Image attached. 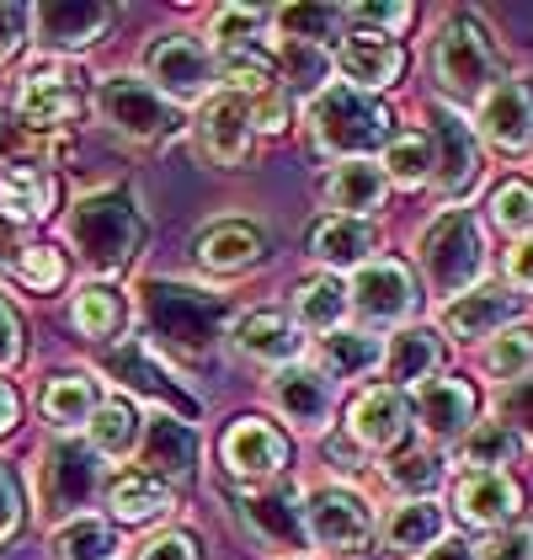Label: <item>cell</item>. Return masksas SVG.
Masks as SVG:
<instances>
[{"label":"cell","mask_w":533,"mask_h":560,"mask_svg":"<svg viewBox=\"0 0 533 560\" xmlns=\"http://www.w3.org/2000/svg\"><path fill=\"white\" fill-rule=\"evenodd\" d=\"M144 320H150V337L177 352L181 363H203L214 342H220V326H224V304L192 283H171V278H155L144 283Z\"/></svg>","instance_id":"obj_1"},{"label":"cell","mask_w":533,"mask_h":560,"mask_svg":"<svg viewBox=\"0 0 533 560\" xmlns=\"http://www.w3.org/2000/svg\"><path fill=\"white\" fill-rule=\"evenodd\" d=\"M144 241V219L123 192H96L70 209V246L96 267V272H123Z\"/></svg>","instance_id":"obj_2"},{"label":"cell","mask_w":533,"mask_h":560,"mask_svg":"<svg viewBox=\"0 0 533 560\" xmlns=\"http://www.w3.org/2000/svg\"><path fill=\"white\" fill-rule=\"evenodd\" d=\"M310 129H315V144H320L325 155L363 161L368 150L390 144V113H384L368 91L325 86L310 102Z\"/></svg>","instance_id":"obj_3"},{"label":"cell","mask_w":533,"mask_h":560,"mask_svg":"<svg viewBox=\"0 0 533 560\" xmlns=\"http://www.w3.org/2000/svg\"><path fill=\"white\" fill-rule=\"evenodd\" d=\"M496 48H490L486 27L481 22H470V16H453L443 33H438V44H433V75H438V86L453 96V102H475V96H486L496 86Z\"/></svg>","instance_id":"obj_4"},{"label":"cell","mask_w":533,"mask_h":560,"mask_svg":"<svg viewBox=\"0 0 533 560\" xmlns=\"http://www.w3.org/2000/svg\"><path fill=\"white\" fill-rule=\"evenodd\" d=\"M486 267V252H481V230L470 224V214H443L427 224L422 235V272L438 294H470L475 278Z\"/></svg>","instance_id":"obj_5"},{"label":"cell","mask_w":533,"mask_h":560,"mask_svg":"<svg viewBox=\"0 0 533 560\" xmlns=\"http://www.w3.org/2000/svg\"><path fill=\"white\" fill-rule=\"evenodd\" d=\"M96 448H81V443H54L38 465V497L54 517L64 513H81L91 497H96Z\"/></svg>","instance_id":"obj_6"},{"label":"cell","mask_w":533,"mask_h":560,"mask_svg":"<svg viewBox=\"0 0 533 560\" xmlns=\"http://www.w3.org/2000/svg\"><path fill=\"white\" fill-rule=\"evenodd\" d=\"M96 107H102V118L112 124L118 133H129V139H166L171 133V107L161 102V91H150L144 81H133V75H112V81H102L96 86Z\"/></svg>","instance_id":"obj_7"},{"label":"cell","mask_w":533,"mask_h":560,"mask_svg":"<svg viewBox=\"0 0 533 560\" xmlns=\"http://www.w3.org/2000/svg\"><path fill=\"white\" fill-rule=\"evenodd\" d=\"M347 304L368 326H400L416 310V283H411V272L400 261H363L353 272Z\"/></svg>","instance_id":"obj_8"},{"label":"cell","mask_w":533,"mask_h":560,"mask_svg":"<svg viewBox=\"0 0 533 560\" xmlns=\"http://www.w3.org/2000/svg\"><path fill=\"white\" fill-rule=\"evenodd\" d=\"M305 528H310V539L320 550L357 556V550L368 545V534H374V517L363 508V497L331 486V491H315L310 502H305Z\"/></svg>","instance_id":"obj_9"},{"label":"cell","mask_w":533,"mask_h":560,"mask_svg":"<svg viewBox=\"0 0 533 560\" xmlns=\"http://www.w3.org/2000/svg\"><path fill=\"white\" fill-rule=\"evenodd\" d=\"M144 475H155L161 486H187L198 475V432L171 411L144 417Z\"/></svg>","instance_id":"obj_10"},{"label":"cell","mask_w":533,"mask_h":560,"mask_svg":"<svg viewBox=\"0 0 533 560\" xmlns=\"http://www.w3.org/2000/svg\"><path fill=\"white\" fill-rule=\"evenodd\" d=\"M481 133L496 150H529L533 144V86L529 81H496L481 96Z\"/></svg>","instance_id":"obj_11"},{"label":"cell","mask_w":533,"mask_h":560,"mask_svg":"<svg viewBox=\"0 0 533 560\" xmlns=\"http://www.w3.org/2000/svg\"><path fill=\"white\" fill-rule=\"evenodd\" d=\"M150 81L166 91V96H177V102H198L209 81H214V65H209V54L203 44H192V38H161V44L150 48Z\"/></svg>","instance_id":"obj_12"},{"label":"cell","mask_w":533,"mask_h":560,"mask_svg":"<svg viewBox=\"0 0 533 560\" xmlns=\"http://www.w3.org/2000/svg\"><path fill=\"white\" fill-rule=\"evenodd\" d=\"M246 523L257 528V539H262V545H272V550H288V556H299V550L310 545L305 508H299V497H294L288 486H272V491L246 497Z\"/></svg>","instance_id":"obj_13"},{"label":"cell","mask_w":533,"mask_h":560,"mask_svg":"<svg viewBox=\"0 0 533 560\" xmlns=\"http://www.w3.org/2000/svg\"><path fill=\"white\" fill-rule=\"evenodd\" d=\"M33 22L48 48H86L112 27V11L102 0H54V5L33 11Z\"/></svg>","instance_id":"obj_14"},{"label":"cell","mask_w":533,"mask_h":560,"mask_svg":"<svg viewBox=\"0 0 533 560\" xmlns=\"http://www.w3.org/2000/svg\"><path fill=\"white\" fill-rule=\"evenodd\" d=\"M347 428H353L357 443H368V448H395L405 428H411V406H405V395L390 385L368 389V395H357L353 411H347Z\"/></svg>","instance_id":"obj_15"},{"label":"cell","mask_w":533,"mask_h":560,"mask_svg":"<svg viewBox=\"0 0 533 560\" xmlns=\"http://www.w3.org/2000/svg\"><path fill=\"white\" fill-rule=\"evenodd\" d=\"M438 155H433V176H438V192L443 198H464L470 187H475V176H481V155H475V139L470 129L453 118V113H438Z\"/></svg>","instance_id":"obj_16"},{"label":"cell","mask_w":533,"mask_h":560,"mask_svg":"<svg viewBox=\"0 0 533 560\" xmlns=\"http://www.w3.org/2000/svg\"><path fill=\"white\" fill-rule=\"evenodd\" d=\"M198 133H203V150L220 166H240L251 155V107H246V96H214L203 107Z\"/></svg>","instance_id":"obj_17"},{"label":"cell","mask_w":533,"mask_h":560,"mask_svg":"<svg viewBox=\"0 0 533 560\" xmlns=\"http://www.w3.org/2000/svg\"><path fill=\"white\" fill-rule=\"evenodd\" d=\"M342 75L353 81V91H379L390 86L400 75V65H405V54H400L384 33H368V27H357L353 38L342 44Z\"/></svg>","instance_id":"obj_18"},{"label":"cell","mask_w":533,"mask_h":560,"mask_svg":"<svg viewBox=\"0 0 533 560\" xmlns=\"http://www.w3.org/2000/svg\"><path fill=\"white\" fill-rule=\"evenodd\" d=\"M416 411H422V428L433 432V438L453 443L475 422V389L464 385V380H427L422 395H416Z\"/></svg>","instance_id":"obj_19"},{"label":"cell","mask_w":533,"mask_h":560,"mask_svg":"<svg viewBox=\"0 0 533 560\" xmlns=\"http://www.w3.org/2000/svg\"><path fill=\"white\" fill-rule=\"evenodd\" d=\"M224 465L235 475H277L288 465V443L266 422L246 417V422H235V428L224 432Z\"/></svg>","instance_id":"obj_20"},{"label":"cell","mask_w":533,"mask_h":560,"mask_svg":"<svg viewBox=\"0 0 533 560\" xmlns=\"http://www.w3.org/2000/svg\"><path fill=\"white\" fill-rule=\"evenodd\" d=\"M272 400L299 428H325V417H331V385L315 369H299V363H288V369L272 374Z\"/></svg>","instance_id":"obj_21"},{"label":"cell","mask_w":533,"mask_h":560,"mask_svg":"<svg viewBox=\"0 0 533 560\" xmlns=\"http://www.w3.org/2000/svg\"><path fill=\"white\" fill-rule=\"evenodd\" d=\"M75 113H81V102H75V86H70V75H64V70H38L27 86L16 91V118H22L27 129L70 124Z\"/></svg>","instance_id":"obj_22"},{"label":"cell","mask_w":533,"mask_h":560,"mask_svg":"<svg viewBox=\"0 0 533 560\" xmlns=\"http://www.w3.org/2000/svg\"><path fill=\"white\" fill-rule=\"evenodd\" d=\"M512 310H518V300L501 294V289H470V294H459L448 304L443 320L459 342H481V337H496L512 320Z\"/></svg>","instance_id":"obj_23"},{"label":"cell","mask_w":533,"mask_h":560,"mask_svg":"<svg viewBox=\"0 0 533 560\" xmlns=\"http://www.w3.org/2000/svg\"><path fill=\"white\" fill-rule=\"evenodd\" d=\"M107 374L112 380H123L129 389H139V395H155V400H166L171 411H198V400L192 395H181L177 385H166V374L150 363V352H144V342H123V347H112L107 352Z\"/></svg>","instance_id":"obj_24"},{"label":"cell","mask_w":533,"mask_h":560,"mask_svg":"<svg viewBox=\"0 0 533 560\" xmlns=\"http://www.w3.org/2000/svg\"><path fill=\"white\" fill-rule=\"evenodd\" d=\"M443 545V508L438 502H400L395 513L384 517V550L400 560L422 556Z\"/></svg>","instance_id":"obj_25"},{"label":"cell","mask_w":533,"mask_h":560,"mask_svg":"<svg viewBox=\"0 0 533 560\" xmlns=\"http://www.w3.org/2000/svg\"><path fill=\"white\" fill-rule=\"evenodd\" d=\"M459 513L470 517V523H481V528H501L507 517L518 513V486L501 470L464 475V486H459Z\"/></svg>","instance_id":"obj_26"},{"label":"cell","mask_w":533,"mask_h":560,"mask_svg":"<svg viewBox=\"0 0 533 560\" xmlns=\"http://www.w3.org/2000/svg\"><path fill=\"white\" fill-rule=\"evenodd\" d=\"M374 252V230L363 224V219H320L310 230V257H320L325 267H363Z\"/></svg>","instance_id":"obj_27"},{"label":"cell","mask_w":533,"mask_h":560,"mask_svg":"<svg viewBox=\"0 0 533 560\" xmlns=\"http://www.w3.org/2000/svg\"><path fill=\"white\" fill-rule=\"evenodd\" d=\"M384 192H390V176L379 172V166H368V161H347V166H336L331 182H325V198H331L336 209H347V219L374 214V209L384 203Z\"/></svg>","instance_id":"obj_28"},{"label":"cell","mask_w":533,"mask_h":560,"mask_svg":"<svg viewBox=\"0 0 533 560\" xmlns=\"http://www.w3.org/2000/svg\"><path fill=\"white\" fill-rule=\"evenodd\" d=\"M96 406H102V395H96V385H91L86 374H54L48 389H44V411H48V422H54L59 432L91 428Z\"/></svg>","instance_id":"obj_29"},{"label":"cell","mask_w":533,"mask_h":560,"mask_svg":"<svg viewBox=\"0 0 533 560\" xmlns=\"http://www.w3.org/2000/svg\"><path fill=\"white\" fill-rule=\"evenodd\" d=\"M54 209V182L38 166H11L0 182V214L11 224H27V219H44Z\"/></svg>","instance_id":"obj_30"},{"label":"cell","mask_w":533,"mask_h":560,"mask_svg":"<svg viewBox=\"0 0 533 560\" xmlns=\"http://www.w3.org/2000/svg\"><path fill=\"white\" fill-rule=\"evenodd\" d=\"M257 257H262V235L251 224H220L198 241V261L209 272H246Z\"/></svg>","instance_id":"obj_31"},{"label":"cell","mask_w":533,"mask_h":560,"mask_svg":"<svg viewBox=\"0 0 533 560\" xmlns=\"http://www.w3.org/2000/svg\"><path fill=\"white\" fill-rule=\"evenodd\" d=\"M107 502L123 523H144V517H161L171 508V486H161L155 475L144 470H123L112 486H107Z\"/></svg>","instance_id":"obj_32"},{"label":"cell","mask_w":533,"mask_h":560,"mask_svg":"<svg viewBox=\"0 0 533 560\" xmlns=\"http://www.w3.org/2000/svg\"><path fill=\"white\" fill-rule=\"evenodd\" d=\"M294 326H288V315H277V310H257V315H246L240 320V352H251V358H262V363H283V358H294Z\"/></svg>","instance_id":"obj_33"},{"label":"cell","mask_w":533,"mask_h":560,"mask_svg":"<svg viewBox=\"0 0 533 560\" xmlns=\"http://www.w3.org/2000/svg\"><path fill=\"white\" fill-rule=\"evenodd\" d=\"M91 443H96V459H102V454H107V459H123L133 443H139V417H133V406H123V400H102L96 417H91Z\"/></svg>","instance_id":"obj_34"},{"label":"cell","mask_w":533,"mask_h":560,"mask_svg":"<svg viewBox=\"0 0 533 560\" xmlns=\"http://www.w3.org/2000/svg\"><path fill=\"white\" fill-rule=\"evenodd\" d=\"M320 358H325V374L357 380L379 363V342L363 337V331H331V337H320Z\"/></svg>","instance_id":"obj_35"},{"label":"cell","mask_w":533,"mask_h":560,"mask_svg":"<svg viewBox=\"0 0 533 560\" xmlns=\"http://www.w3.org/2000/svg\"><path fill=\"white\" fill-rule=\"evenodd\" d=\"M443 363V347H438V337L433 331H400L395 347H390V374H395L400 385H416V380H427L433 369Z\"/></svg>","instance_id":"obj_36"},{"label":"cell","mask_w":533,"mask_h":560,"mask_svg":"<svg viewBox=\"0 0 533 560\" xmlns=\"http://www.w3.org/2000/svg\"><path fill=\"white\" fill-rule=\"evenodd\" d=\"M112 550H118V539L102 517H75L54 534V556L59 560H112Z\"/></svg>","instance_id":"obj_37"},{"label":"cell","mask_w":533,"mask_h":560,"mask_svg":"<svg viewBox=\"0 0 533 560\" xmlns=\"http://www.w3.org/2000/svg\"><path fill=\"white\" fill-rule=\"evenodd\" d=\"M342 310H347V294H342L331 278H315V283H305V289L294 294V315H299V326H310V331H320V337H331V331H336Z\"/></svg>","instance_id":"obj_38"},{"label":"cell","mask_w":533,"mask_h":560,"mask_svg":"<svg viewBox=\"0 0 533 560\" xmlns=\"http://www.w3.org/2000/svg\"><path fill=\"white\" fill-rule=\"evenodd\" d=\"M262 33H266V16L262 11H251V5H229L220 11V22H214V38H220V54H262Z\"/></svg>","instance_id":"obj_39"},{"label":"cell","mask_w":533,"mask_h":560,"mask_svg":"<svg viewBox=\"0 0 533 560\" xmlns=\"http://www.w3.org/2000/svg\"><path fill=\"white\" fill-rule=\"evenodd\" d=\"M342 11L336 5H283L277 11V27L288 33V44H305V48H320L331 33H336Z\"/></svg>","instance_id":"obj_40"},{"label":"cell","mask_w":533,"mask_h":560,"mask_svg":"<svg viewBox=\"0 0 533 560\" xmlns=\"http://www.w3.org/2000/svg\"><path fill=\"white\" fill-rule=\"evenodd\" d=\"M75 326H81L86 337H96V342H107V337L123 326V304H118V294L102 289V283L81 289V294H75Z\"/></svg>","instance_id":"obj_41"},{"label":"cell","mask_w":533,"mask_h":560,"mask_svg":"<svg viewBox=\"0 0 533 560\" xmlns=\"http://www.w3.org/2000/svg\"><path fill=\"white\" fill-rule=\"evenodd\" d=\"M512 454H518V432L507 428V422H481V428L464 432V459H470L475 470L512 465Z\"/></svg>","instance_id":"obj_42"},{"label":"cell","mask_w":533,"mask_h":560,"mask_svg":"<svg viewBox=\"0 0 533 560\" xmlns=\"http://www.w3.org/2000/svg\"><path fill=\"white\" fill-rule=\"evenodd\" d=\"M384 166H390V182H400V187H422L427 176H433V144L422 139V133H400V139H390V155H384Z\"/></svg>","instance_id":"obj_43"},{"label":"cell","mask_w":533,"mask_h":560,"mask_svg":"<svg viewBox=\"0 0 533 560\" xmlns=\"http://www.w3.org/2000/svg\"><path fill=\"white\" fill-rule=\"evenodd\" d=\"M533 363V326H512V331H501L496 342L486 347V369L496 374V380H523Z\"/></svg>","instance_id":"obj_44"},{"label":"cell","mask_w":533,"mask_h":560,"mask_svg":"<svg viewBox=\"0 0 533 560\" xmlns=\"http://www.w3.org/2000/svg\"><path fill=\"white\" fill-rule=\"evenodd\" d=\"M390 480L411 502H427V491L443 486V459L438 454H400L395 465H390Z\"/></svg>","instance_id":"obj_45"},{"label":"cell","mask_w":533,"mask_h":560,"mask_svg":"<svg viewBox=\"0 0 533 560\" xmlns=\"http://www.w3.org/2000/svg\"><path fill=\"white\" fill-rule=\"evenodd\" d=\"M490 219H496L501 230H533V187L529 182H507V187H496Z\"/></svg>","instance_id":"obj_46"},{"label":"cell","mask_w":533,"mask_h":560,"mask_svg":"<svg viewBox=\"0 0 533 560\" xmlns=\"http://www.w3.org/2000/svg\"><path fill=\"white\" fill-rule=\"evenodd\" d=\"M496 422H507V428L518 432V443L529 438L533 443V374H523V380H512V385L501 389V400H496Z\"/></svg>","instance_id":"obj_47"},{"label":"cell","mask_w":533,"mask_h":560,"mask_svg":"<svg viewBox=\"0 0 533 560\" xmlns=\"http://www.w3.org/2000/svg\"><path fill=\"white\" fill-rule=\"evenodd\" d=\"M481 560H533V523H501L481 545Z\"/></svg>","instance_id":"obj_48"},{"label":"cell","mask_w":533,"mask_h":560,"mask_svg":"<svg viewBox=\"0 0 533 560\" xmlns=\"http://www.w3.org/2000/svg\"><path fill=\"white\" fill-rule=\"evenodd\" d=\"M22 283H33V289H59V278H64V261L54 246H33V252H22Z\"/></svg>","instance_id":"obj_49"},{"label":"cell","mask_w":533,"mask_h":560,"mask_svg":"<svg viewBox=\"0 0 533 560\" xmlns=\"http://www.w3.org/2000/svg\"><path fill=\"white\" fill-rule=\"evenodd\" d=\"M27 5H11V0H0V65L22 48V33H27Z\"/></svg>","instance_id":"obj_50"},{"label":"cell","mask_w":533,"mask_h":560,"mask_svg":"<svg viewBox=\"0 0 533 560\" xmlns=\"http://www.w3.org/2000/svg\"><path fill=\"white\" fill-rule=\"evenodd\" d=\"M139 560H198V539L192 534H161L139 550Z\"/></svg>","instance_id":"obj_51"},{"label":"cell","mask_w":533,"mask_h":560,"mask_svg":"<svg viewBox=\"0 0 533 560\" xmlns=\"http://www.w3.org/2000/svg\"><path fill=\"white\" fill-rule=\"evenodd\" d=\"M22 358V320H16V310L0 300V369H11Z\"/></svg>","instance_id":"obj_52"},{"label":"cell","mask_w":533,"mask_h":560,"mask_svg":"<svg viewBox=\"0 0 533 560\" xmlns=\"http://www.w3.org/2000/svg\"><path fill=\"white\" fill-rule=\"evenodd\" d=\"M353 16L368 22V27H405L411 22V5H357Z\"/></svg>","instance_id":"obj_53"},{"label":"cell","mask_w":533,"mask_h":560,"mask_svg":"<svg viewBox=\"0 0 533 560\" xmlns=\"http://www.w3.org/2000/svg\"><path fill=\"white\" fill-rule=\"evenodd\" d=\"M16 517H22V497H16V480L0 470V539L16 528Z\"/></svg>","instance_id":"obj_54"},{"label":"cell","mask_w":533,"mask_h":560,"mask_svg":"<svg viewBox=\"0 0 533 560\" xmlns=\"http://www.w3.org/2000/svg\"><path fill=\"white\" fill-rule=\"evenodd\" d=\"M507 272H512V283H518V289H533V235L518 241V252L507 257Z\"/></svg>","instance_id":"obj_55"},{"label":"cell","mask_w":533,"mask_h":560,"mask_svg":"<svg viewBox=\"0 0 533 560\" xmlns=\"http://www.w3.org/2000/svg\"><path fill=\"white\" fill-rule=\"evenodd\" d=\"M427 560H475V550H470L464 539H443V545H433Z\"/></svg>","instance_id":"obj_56"},{"label":"cell","mask_w":533,"mask_h":560,"mask_svg":"<svg viewBox=\"0 0 533 560\" xmlns=\"http://www.w3.org/2000/svg\"><path fill=\"white\" fill-rule=\"evenodd\" d=\"M16 411H22V400L11 395V385H0V432H5L11 422H16Z\"/></svg>","instance_id":"obj_57"},{"label":"cell","mask_w":533,"mask_h":560,"mask_svg":"<svg viewBox=\"0 0 533 560\" xmlns=\"http://www.w3.org/2000/svg\"><path fill=\"white\" fill-rule=\"evenodd\" d=\"M11 252H16V224H11V219L0 214V261L11 257Z\"/></svg>","instance_id":"obj_58"},{"label":"cell","mask_w":533,"mask_h":560,"mask_svg":"<svg viewBox=\"0 0 533 560\" xmlns=\"http://www.w3.org/2000/svg\"><path fill=\"white\" fill-rule=\"evenodd\" d=\"M11 150H16V124H5V118H0V161H5Z\"/></svg>","instance_id":"obj_59"}]
</instances>
